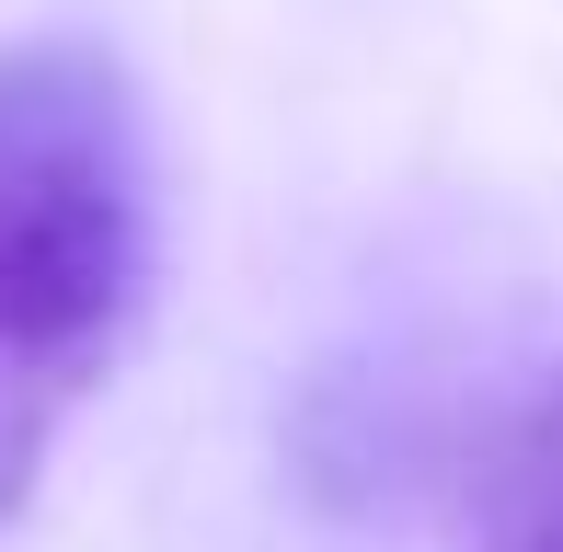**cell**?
Wrapping results in <instances>:
<instances>
[{
	"label": "cell",
	"instance_id": "277c9868",
	"mask_svg": "<svg viewBox=\"0 0 563 552\" xmlns=\"http://www.w3.org/2000/svg\"><path fill=\"white\" fill-rule=\"evenodd\" d=\"M506 552H563V518H541V530H529V541H506Z\"/></svg>",
	"mask_w": 563,
	"mask_h": 552
},
{
	"label": "cell",
	"instance_id": "6da1fadb",
	"mask_svg": "<svg viewBox=\"0 0 563 552\" xmlns=\"http://www.w3.org/2000/svg\"><path fill=\"white\" fill-rule=\"evenodd\" d=\"M0 276L139 288V104L81 35L0 46Z\"/></svg>",
	"mask_w": 563,
	"mask_h": 552
},
{
	"label": "cell",
	"instance_id": "3957f363",
	"mask_svg": "<svg viewBox=\"0 0 563 552\" xmlns=\"http://www.w3.org/2000/svg\"><path fill=\"white\" fill-rule=\"evenodd\" d=\"M529 461H541V472H563V380L541 391V426H529Z\"/></svg>",
	"mask_w": 563,
	"mask_h": 552
},
{
	"label": "cell",
	"instance_id": "7a4b0ae2",
	"mask_svg": "<svg viewBox=\"0 0 563 552\" xmlns=\"http://www.w3.org/2000/svg\"><path fill=\"white\" fill-rule=\"evenodd\" d=\"M126 288H69V276H0V518L35 495L69 404L104 380Z\"/></svg>",
	"mask_w": 563,
	"mask_h": 552
}]
</instances>
